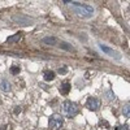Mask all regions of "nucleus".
I'll return each instance as SVG.
<instances>
[{"mask_svg": "<svg viewBox=\"0 0 130 130\" xmlns=\"http://www.w3.org/2000/svg\"><path fill=\"white\" fill-rule=\"evenodd\" d=\"M62 124H64V120H62V117H61L60 115L55 113V115H52V116L50 117V121H48L50 129H52V130H59V129L62 126Z\"/></svg>", "mask_w": 130, "mask_h": 130, "instance_id": "7ed1b4c3", "label": "nucleus"}, {"mask_svg": "<svg viewBox=\"0 0 130 130\" xmlns=\"http://www.w3.org/2000/svg\"><path fill=\"white\" fill-rule=\"evenodd\" d=\"M13 21L17 22L18 25H21V26H30V25H32V21L29 20L27 17H24V16H21V17L20 16H14Z\"/></svg>", "mask_w": 130, "mask_h": 130, "instance_id": "423d86ee", "label": "nucleus"}, {"mask_svg": "<svg viewBox=\"0 0 130 130\" xmlns=\"http://www.w3.org/2000/svg\"><path fill=\"white\" fill-rule=\"evenodd\" d=\"M20 39H21V32H17V34H14L13 37H9L7 39V42L8 43H14V42H18Z\"/></svg>", "mask_w": 130, "mask_h": 130, "instance_id": "9b49d317", "label": "nucleus"}, {"mask_svg": "<svg viewBox=\"0 0 130 130\" xmlns=\"http://www.w3.org/2000/svg\"><path fill=\"white\" fill-rule=\"evenodd\" d=\"M20 111H21V108H20V107H16V108H14V113H16V115H18Z\"/></svg>", "mask_w": 130, "mask_h": 130, "instance_id": "a211bd4d", "label": "nucleus"}, {"mask_svg": "<svg viewBox=\"0 0 130 130\" xmlns=\"http://www.w3.org/2000/svg\"><path fill=\"white\" fill-rule=\"evenodd\" d=\"M0 89H2L3 91H5V92H8L10 90V83L7 79H3L2 82H0Z\"/></svg>", "mask_w": 130, "mask_h": 130, "instance_id": "9d476101", "label": "nucleus"}, {"mask_svg": "<svg viewBox=\"0 0 130 130\" xmlns=\"http://www.w3.org/2000/svg\"><path fill=\"white\" fill-rule=\"evenodd\" d=\"M129 109H130V104L127 103V104L124 107V109H122V113L125 115V117H126V118H129V116H130V113H129Z\"/></svg>", "mask_w": 130, "mask_h": 130, "instance_id": "4468645a", "label": "nucleus"}, {"mask_svg": "<svg viewBox=\"0 0 130 130\" xmlns=\"http://www.w3.org/2000/svg\"><path fill=\"white\" fill-rule=\"evenodd\" d=\"M20 72H21V68H18L17 65H13V67H10V73H12L13 75H17Z\"/></svg>", "mask_w": 130, "mask_h": 130, "instance_id": "ddd939ff", "label": "nucleus"}, {"mask_svg": "<svg viewBox=\"0 0 130 130\" xmlns=\"http://www.w3.org/2000/svg\"><path fill=\"white\" fill-rule=\"evenodd\" d=\"M43 78H44L46 82H51L55 79V72L52 70H46L44 73H43Z\"/></svg>", "mask_w": 130, "mask_h": 130, "instance_id": "0eeeda50", "label": "nucleus"}, {"mask_svg": "<svg viewBox=\"0 0 130 130\" xmlns=\"http://www.w3.org/2000/svg\"><path fill=\"white\" fill-rule=\"evenodd\" d=\"M87 108L90 111H98L100 108V100L96 99V98H89L87 99Z\"/></svg>", "mask_w": 130, "mask_h": 130, "instance_id": "39448f33", "label": "nucleus"}, {"mask_svg": "<svg viewBox=\"0 0 130 130\" xmlns=\"http://www.w3.org/2000/svg\"><path fill=\"white\" fill-rule=\"evenodd\" d=\"M70 4H72L74 13H77L79 17L90 18L94 14V8L89 4H82V3H77V2H70Z\"/></svg>", "mask_w": 130, "mask_h": 130, "instance_id": "f257e3e1", "label": "nucleus"}, {"mask_svg": "<svg viewBox=\"0 0 130 130\" xmlns=\"http://www.w3.org/2000/svg\"><path fill=\"white\" fill-rule=\"evenodd\" d=\"M60 48H61V50H67V51H72L70 44H68V43H61V44H60Z\"/></svg>", "mask_w": 130, "mask_h": 130, "instance_id": "2eb2a0df", "label": "nucleus"}, {"mask_svg": "<svg viewBox=\"0 0 130 130\" xmlns=\"http://www.w3.org/2000/svg\"><path fill=\"white\" fill-rule=\"evenodd\" d=\"M99 47H100V50H102L104 53H107V55H109V56H112V57H115V59H121V55H120V53L116 52V51L112 50V48H109L108 46L103 44V43H100Z\"/></svg>", "mask_w": 130, "mask_h": 130, "instance_id": "20e7f679", "label": "nucleus"}, {"mask_svg": "<svg viewBox=\"0 0 130 130\" xmlns=\"http://www.w3.org/2000/svg\"><path fill=\"white\" fill-rule=\"evenodd\" d=\"M62 112L65 116H68V117H74L75 115L78 113V107L75 105L74 103L72 102H65L62 104Z\"/></svg>", "mask_w": 130, "mask_h": 130, "instance_id": "f03ea898", "label": "nucleus"}, {"mask_svg": "<svg viewBox=\"0 0 130 130\" xmlns=\"http://www.w3.org/2000/svg\"><path fill=\"white\" fill-rule=\"evenodd\" d=\"M42 43L43 44H55L56 43V38L55 37H46V38H43L42 39Z\"/></svg>", "mask_w": 130, "mask_h": 130, "instance_id": "1a4fd4ad", "label": "nucleus"}, {"mask_svg": "<svg viewBox=\"0 0 130 130\" xmlns=\"http://www.w3.org/2000/svg\"><path fill=\"white\" fill-rule=\"evenodd\" d=\"M70 89H72L70 83H69V82H64V83H61V86H60V92H61L62 95H67V94H69Z\"/></svg>", "mask_w": 130, "mask_h": 130, "instance_id": "6e6552de", "label": "nucleus"}, {"mask_svg": "<svg viewBox=\"0 0 130 130\" xmlns=\"http://www.w3.org/2000/svg\"><path fill=\"white\" fill-rule=\"evenodd\" d=\"M116 130H129V126L127 125H118L116 127Z\"/></svg>", "mask_w": 130, "mask_h": 130, "instance_id": "f3484780", "label": "nucleus"}, {"mask_svg": "<svg viewBox=\"0 0 130 130\" xmlns=\"http://www.w3.org/2000/svg\"><path fill=\"white\" fill-rule=\"evenodd\" d=\"M105 98L108 100H115L116 99V96H115V94L112 92V90H107L105 91Z\"/></svg>", "mask_w": 130, "mask_h": 130, "instance_id": "f8f14e48", "label": "nucleus"}, {"mask_svg": "<svg viewBox=\"0 0 130 130\" xmlns=\"http://www.w3.org/2000/svg\"><path fill=\"white\" fill-rule=\"evenodd\" d=\"M59 74H67V72H68V69H67V67H61V68H59Z\"/></svg>", "mask_w": 130, "mask_h": 130, "instance_id": "dca6fc26", "label": "nucleus"}]
</instances>
